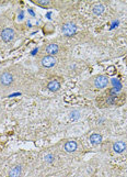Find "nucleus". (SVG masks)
I'll return each mask as SVG.
<instances>
[{
  "mask_svg": "<svg viewBox=\"0 0 127 177\" xmlns=\"http://www.w3.org/2000/svg\"><path fill=\"white\" fill-rule=\"evenodd\" d=\"M13 83V75L9 72H3L2 74H0V85L8 87Z\"/></svg>",
  "mask_w": 127,
  "mask_h": 177,
  "instance_id": "f257e3e1",
  "label": "nucleus"
},
{
  "mask_svg": "<svg viewBox=\"0 0 127 177\" xmlns=\"http://www.w3.org/2000/svg\"><path fill=\"white\" fill-rule=\"evenodd\" d=\"M77 143L75 141H68L65 144V151L68 152V153H71V152H75L77 150Z\"/></svg>",
  "mask_w": 127,
  "mask_h": 177,
  "instance_id": "6e6552de",
  "label": "nucleus"
},
{
  "mask_svg": "<svg viewBox=\"0 0 127 177\" xmlns=\"http://www.w3.org/2000/svg\"><path fill=\"white\" fill-rule=\"evenodd\" d=\"M45 160H46V161H48V162H52V161H53V156H52V155H47V156L45 157Z\"/></svg>",
  "mask_w": 127,
  "mask_h": 177,
  "instance_id": "2eb2a0df",
  "label": "nucleus"
},
{
  "mask_svg": "<svg viewBox=\"0 0 127 177\" xmlns=\"http://www.w3.org/2000/svg\"><path fill=\"white\" fill-rule=\"evenodd\" d=\"M21 173H22V167L19 166V165H16V166H14V167L10 171L9 175H10V177H20L21 176Z\"/></svg>",
  "mask_w": 127,
  "mask_h": 177,
  "instance_id": "9d476101",
  "label": "nucleus"
},
{
  "mask_svg": "<svg viewBox=\"0 0 127 177\" xmlns=\"http://www.w3.org/2000/svg\"><path fill=\"white\" fill-rule=\"evenodd\" d=\"M38 3H40V5H48V1L47 0H46V1H45V0H40V1H38Z\"/></svg>",
  "mask_w": 127,
  "mask_h": 177,
  "instance_id": "4468645a",
  "label": "nucleus"
},
{
  "mask_svg": "<svg viewBox=\"0 0 127 177\" xmlns=\"http://www.w3.org/2000/svg\"><path fill=\"white\" fill-rule=\"evenodd\" d=\"M125 148H126V144L122 141L115 142L114 144H113V150L115 152H117V153H122L123 151H125Z\"/></svg>",
  "mask_w": 127,
  "mask_h": 177,
  "instance_id": "1a4fd4ad",
  "label": "nucleus"
},
{
  "mask_svg": "<svg viewBox=\"0 0 127 177\" xmlns=\"http://www.w3.org/2000/svg\"><path fill=\"white\" fill-rule=\"evenodd\" d=\"M41 63L44 67L51 68L56 65V63H57V58L55 57V56H53V55H47V56H45V57L42 58Z\"/></svg>",
  "mask_w": 127,
  "mask_h": 177,
  "instance_id": "7ed1b4c3",
  "label": "nucleus"
},
{
  "mask_svg": "<svg viewBox=\"0 0 127 177\" xmlns=\"http://www.w3.org/2000/svg\"><path fill=\"white\" fill-rule=\"evenodd\" d=\"M105 11V7L102 3H95L92 7V12L95 16H101L102 13Z\"/></svg>",
  "mask_w": 127,
  "mask_h": 177,
  "instance_id": "423d86ee",
  "label": "nucleus"
},
{
  "mask_svg": "<svg viewBox=\"0 0 127 177\" xmlns=\"http://www.w3.org/2000/svg\"><path fill=\"white\" fill-rule=\"evenodd\" d=\"M108 84V78L104 75H100L95 78L94 81V86L96 88H105Z\"/></svg>",
  "mask_w": 127,
  "mask_h": 177,
  "instance_id": "39448f33",
  "label": "nucleus"
},
{
  "mask_svg": "<svg viewBox=\"0 0 127 177\" xmlns=\"http://www.w3.org/2000/svg\"><path fill=\"white\" fill-rule=\"evenodd\" d=\"M1 39L4 41V42H10L14 39V31H13L11 28H6V29L2 30L1 32Z\"/></svg>",
  "mask_w": 127,
  "mask_h": 177,
  "instance_id": "20e7f679",
  "label": "nucleus"
},
{
  "mask_svg": "<svg viewBox=\"0 0 127 177\" xmlns=\"http://www.w3.org/2000/svg\"><path fill=\"white\" fill-rule=\"evenodd\" d=\"M77 31V26L75 23L72 22H67L63 26V33L66 36H71L73 35Z\"/></svg>",
  "mask_w": 127,
  "mask_h": 177,
  "instance_id": "f03ea898",
  "label": "nucleus"
},
{
  "mask_svg": "<svg viewBox=\"0 0 127 177\" xmlns=\"http://www.w3.org/2000/svg\"><path fill=\"white\" fill-rule=\"evenodd\" d=\"M58 51H59V47H58L57 44H55V43H52V44H48L46 46V52H47L48 54H51L54 56V54H57Z\"/></svg>",
  "mask_w": 127,
  "mask_h": 177,
  "instance_id": "0eeeda50",
  "label": "nucleus"
},
{
  "mask_svg": "<svg viewBox=\"0 0 127 177\" xmlns=\"http://www.w3.org/2000/svg\"><path fill=\"white\" fill-rule=\"evenodd\" d=\"M48 89L52 90V91H57V90L61 89V84L58 83L57 81H52L49 84H48Z\"/></svg>",
  "mask_w": 127,
  "mask_h": 177,
  "instance_id": "f8f14e48",
  "label": "nucleus"
},
{
  "mask_svg": "<svg viewBox=\"0 0 127 177\" xmlns=\"http://www.w3.org/2000/svg\"><path fill=\"white\" fill-rule=\"evenodd\" d=\"M90 142L94 145L100 144L102 142V136L100 134H98V133H93V134L90 136Z\"/></svg>",
  "mask_w": 127,
  "mask_h": 177,
  "instance_id": "9b49d317",
  "label": "nucleus"
},
{
  "mask_svg": "<svg viewBox=\"0 0 127 177\" xmlns=\"http://www.w3.org/2000/svg\"><path fill=\"white\" fill-rule=\"evenodd\" d=\"M79 114L80 113L78 112V111H72V112L70 113V116H71L72 119H78V118H79Z\"/></svg>",
  "mask_w": 127,
  "mask_h": 177,
  "instance_id": "ddd939ff",
  "label": "nucleus"
}]
</instances>
